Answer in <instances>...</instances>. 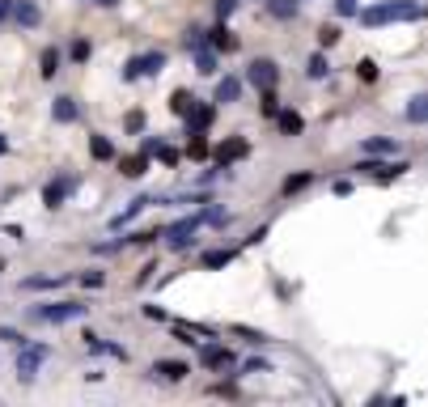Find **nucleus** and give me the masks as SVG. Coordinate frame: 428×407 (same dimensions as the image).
<instances>
[{"mask_svg": "<svg viewBox=\"0 0 428 407\" xmlns=\"http://www.w3.org/2000/svg\"><path fill=\"white\" fill-rule=\"evenodd\" d=\"M0 340H5V344H26V336L13 331V327H0Z\"/></svg>", "mask_w": 428, "mask_h": 407, "instance_id": "obj_41", "label": "nucleus"}, {"mask_svg": "<svg viewBox=\"0 0 428 407\" xmlns=\"http://www.w3.org/2000/svg\"><path fill=\"white\" fill-rule=\"evenodd\" d=\"M301 187H310V174H293V178H284V195H293V191H301Z\"/></svg>", "mask_w": 428, "mask_h": 407, "instance_id": "obj_32", "label": "nucleus"}, {"mask_svg": "<svg viewBox=\"0 0 428 407\" xmlns=\"http://www.w3.org/2000/svg\"><path fill=\"white\" fill-rule=\"evenodd\" d=\"M60 60H64L60 51H56V47H47V51H43V68H38V72H43V76H56V72H60Z\"/></svg>", "mask_w": 428, "mask_h": 407, "instance_id": "obj_27", "label": "nucleus"}, {"mask_svg": "<svg viewBox=\"0 0 428 407\" xmlns=\"http://www.w3.org/2000/svg\"><path fill=\"white\" fill-rule=\"evenodd\" d=\"M153 373H161L166 382H183V377L191 373V365H183V361H157V365H153Z\"/></svg>", "mask_w": 428, "mask_h": 407, "instance_id": "obj_16", "label": "nucleus"}, {"mask_svg": "<svg viewBox=\"0 0 428 407\" xmlns=\"http://www.w3.org/2000/svg\"><path fill=\"white\" fill-rule=\"evenodd\" d=\"M68 56L77 60V64H85V60H89V43H85V38H77V43H72V51H68Z\"/></svg>", "mask_w": 428, "mask_h": 407, "instance_id": "obj_34", "label": "nucleus"}, {"mask_svg": "<svg viewBox=\"0 0 428 407\" xmlns=\"http://www.w3.org/2000/svg\"><path fill=\"white\" fill-rule=\"evenodd\" d=\"M199 225H204V217H183V221H174V225L166 229L170 246H174V250H187V246L195 242V234H199Z\"/></svg>", "mask_w": 428, "mask_h": 407, "instance_id": "obj_3", "label": "nucleus"}, {"mask_svg": "<svg viewBox=\"0 0 428 407\" xmlns=\"http://www.w3.org/2000/svg\"><path fill=\"white\" fill-rule=\"evenodd\" d=\"M102 352H111L115 361H128V348H123V344H102Z\"/></svg>", "mask_w": 428, "mask_h": 407, "instance_id": "obj_44", "label": "nucleus"}, {"mask_svg": "<svg viewBox=\"0 0 428 407\" xmlns=\"http://www.w3.org/2000/svg\"><path fill=\"white\" fill-rule=\"evenodd\" d=\"M424 119H428V98L416 94V98H412V107H407V123H424Z\"/></svg>", "mask_w": 428, "mask_h": 407, "instance_id": "obj_23", "label": "nucleus"}, {"mask_svg": "<svg viewBox=\"0 0 428 407\" xmlns=\"http://www.w3.org/2000/svg\"><path fill=\"white\" fill-rule=\"evenodd\" d=\"M275 76H280L275 60H250V68H246V81L255 85V89H271V85H275Z\"/></svg>", "mask_w": 428, "mask_h": 407, "instance_id": "obj_5", "label": "nucleus"}, {"mask_svg": "<svg viewBox=\"0 0 428 407\" xmlns=\"http://www.w3.org/2000/svg\"><path fill=\"white\" fill-rule=\"evenodd\" d=\"M199 365H204V369H229L234 365V352L225 344H199Z\"/></svg>", "mask_w": 428, "mask_h": 407, "instance_id": "obj_7", "label": "nucleus"}, {"mask_svg": "<svg viewBox=\"0 0 428 407\" xmlns=\"http://www.w3.org/2000/svg\"><path fill=\"white\" fill-rule=\"evenodd\" d=\"M199 263H204V267H229L234 263V250H208Z\"/></svg>", "mask_w": 428, "mask_h": 407, "instance_id": "obj_26", "label": "nucleus"}, {"mask_svg": "<svg viewBox=\"0 0 428 407\" xmlns=\"http://www.w3.org/2000/svg\"><path fill=\"white\" fill-rule=\"evenodd\" d=\"M234 9H238V0H216V17H221V21H229Z\"/></svg>", "mask_w": 428, "mask_h": 407, "instance_id": "obj_38", "label": "nucleus"}, {"mask_svg": "<svg viewBox=\"0 0 428 407\" xmlns=\"http://www.w3.org/2000/svg\"><path fill=\"white\" fill-rule=\"evenodd\" d=\"M144 166H148V157H144V153H136V157L123 162V174H128V178H140V174H144Z\"/></svg>", "mask_w": 428, "mask_h": 407, "instance_id": "obj_28", "label": "nucleus"}, {"mask_svg": "<svg viewBox=\"0 0 428 407\" xmlns=\"http://www.w3.org/2000/svg\"><path fill=\"white\" fill-rule=\"evenodd\" d=\"M81 285H85V289H102V285H106V276H102V272H85V276H81Z\"/></svg>", "mask_w": 428, "mask_h": 407, "instance_id": "obj_37", "label": "nucleus"}, {"mask_svg": "<svg viewBox=\"0 0 428 407\" xmlns=\"http://www.w3.org/2000/svg\"><path fill=\"white\" fill-rule=\"evenodd\" d=\"M5 153H9V140H5V136H0V157H5Z\"/></svg>", "mask_w": 428, "mask_h": 407, "instance_id": "obj_46", "label": "nucleus"}, {"mask_svg": "<svg viewBox=\"0 0 428 407\" xmlns=\"http://www.w3.org/2000/svg\"><path fill=\"white\" fill-rule=\"evenodd\" d=\"M204 43H208L212 51H234V47H238V38H234V30H229V21H216L212 30H204Z\"/></svg>", "mask_w": 428, "mask_h": 407, "instance_id": "obj_10", "label": "nucleus"}, {"mask_svg": "<svg viewBox=\"0 0 428 407\" xmlns=\"http://www.w3.org/2000/svg\"><path fill=\"white\" fill-rule=\"evenodd\" d=\"M183 43H187V51H199V47H208V43H204V30H187V34H183Z\"/></svg>", "mask_w": 428, "mask_h": 407, "instance_id": "obj_33", "label": "nucleus"}, {"mask_svg": "<svg viewBox=\"0 0 428 407\" xmlns=\"http://www.w3.org/2000/svg\"><path fill=\"white\" fill-rule=\"evenodd\" d=\"M191 140H187V157H208V140H204V132H187Z\"/></svg>", "mask_w": 428, "mask_h": 407, "instance_id": "obj_22", "label": "nucleus"}, {"mask_svg": "<svg viewBox=\"0 0 428 407\" xmlns=\"http://www.w3.org/2000/svg\"><path fill=\"white\" fill-rule=\"evenodd\" d=\"M17 348H21V352H17V373L30 382L34 369L47 361V356H52V348H47V344H17Z\"/></svg>", "mask_w": 428, "mask_h": 407, "instance_id": "obj_4", "label": "nucleus"}, {"mask_svg": "<svg viewBox=\"0 0 428 407\" xmlns=\"http://www.w3.org/2000/svg\"><path fill=\"white\" fill-rule=\"evenodd\" d=\"M318 43H322V47H335V43H339V25H322V30H318Z\"/></svg>", "mask_w": 428, "mask_h": 407, "instance_id": "obj_31", "label": "nucleus"}, {"mask_svg": "<svg viewBox=\"0 0 428 407\" xmlns=\"http://www.w3.org/2000/svg\"><path fill=\"white\" fill-rule=\"evenodd\" d=\"M52 115H56V123H77V102H72V98H56L52 102Z\"/></svg>", "mask_w": 428, "mask_h": 407, "instance_id": "obj_15", "label": "nucleus"}, {"mask_svg": "<svg viewBox=\"0 0 428 407\" xmlns=\"http://www.w3.org/2000/svg\"><path fill=\"white\" fill-rule=\"evenodd\" d=\"M250 153V144L242 140V136H234V140H225V144H216V162H221V170H229L234 162H242Z\"/></svg>", "mask_w": 428, "mask_h": 407, "instance_id": "obj_8", "label": "nucleus"}, {"mask_svg": "<svg viewBox=\"0 0 428 407\" xmlns=\"http://www.w3.org/2000/svg\"><path fill=\"white\" fill-rule=\"evenodd\" d=\"M195 68L204 72V76H212V72H216V51H212V47H199V51H195Z\"/></svg>", "mask_w": 428, "mask_h": 407, "instance_id": "obj_19", "label": "nucleus"}, {"mask_svg": "<svg viewBox=\"0 0 428 407\" xmlns=\"http://www.w3.org/2000/svg\"><path fill=\"white\" fill-rule=\"evenodd\" d=\"M191 107H195V98H191L187 89H174V98H170V111H174V115H187Z\"/></svg>", "mask_w": 428, "mask_h": 407, "instance_id": "obj_25", "label": "nucleus"}, {"mask_svg": "<svg viewBox=\"0 0 428 407\" xmlns=\"http://www.w3.org/2000/svg\"><path fill=\"white\" fill-rule=\"evenodd\" d=\"M234 336H242L250 344H267V336H263V331H255V327H234Z\"/></svg>", "mask_w": 428, "mask_h": 407, "instance_id": "obj_30", "label": "nucleus"}, {"mask_svg": "<svg viewBox=\"0 0 428 407\" xmlns=\"http://www.w3.org/2000/svg\"><path fill=\"white\" fill-rule=\"evenodd\" d=\"M9 5H13V0H0V21H5V17H9Z\"/></svg>", "mask_w": 428, "mask_h": 407, "instance_id": "obj_45", "label": "nucleus"}, {"mask_svg": "<svg viewBox=\"0 0 428 407\" xmlns=\"http://www.w3.org/2000/svg\"><path fill=\"white\" fill-rule=\"evenodd\" d=\"M81 340H85V348H89V352H102V344H106L102 336H93V331H85V336H81Z\"/></svg>", "mask_w": 428, "mask_h": 407, "instance_id": "obj_42", "label": "nucleus"}, {"mask_svg": "<svg viewBox=\"0 0 428 407\" xmlns=\"http://www.w3.org/2000/svg\"><path fill=\"white\" fill-rule=\"evenodd\" d=\"M166 68V51H144L123 64V81H136V76H157Z\"/></svg>", "mask_w": 428, "mask_h": 407, "instance_id": "obj_2", "label": "nucleus"}, {"mask_svg": "<svg viewBox=\"0 0 428 407\" xmlns=\"http://www.w3.org/2000/svg\"><path fill=\"white\" fill-rule=\"evenodd\" d=\"M263 94V115H275V111H280V98H275L271 89H259Z\"/></svg>", "mask_w": 428, "mask_h": 407, "instance_id": "obj_36", "label": "nucleus"}, {"mask_svg": "<svg viewBox=\"0 0 428 407\" xmlns=\"http://www.w3.org/2000/svg\"><path fill=\"white\" fill-rule=\"evenodd\" d=\"M361 153H365V157H394L398 140H390V136H369V140H361Z\"/></svg>", "mask_w": 428, "mask_h": 407, "instance_id": "obj_12", "label": "nucleus"}, {"mask_svg": "<svg viewBox=\"0 0 428 407\" xmlns=\"http://www.w3.org/2000/svg\"><path fill=\"white\" fill-rule=\"evenodd\" d=\"M420 5L416 0H386V5H373L361 13V25H369V30H377V25H386V21H420Z\"/></svg>", "mask_w": 428, "mask_h": 407, "instance_id": "obj_1", "label": "nucleus"}, {"mask_svg": "<svg viewBox=\"0 0 428 407\" xmlns=\"http://www.w3.org/2000/svg\"><path fill=\"white\" fill-rule=\"evenodd\" d=\"M212 98L221 102V107H229V102H238V98H242V81H238V76H221Z\"/></svg>", "mask_w": 428, "mask_h": 407, "instance_id": "obj_13", "label": "nucleus"}, {"mask_svg": "<svg viewBox=\"0 0 428 407\" xmlns=\"http://www.w3.org/2000/svg\"><path fill=\"white\" fill-rule=\"evenodd\" d=\"M89 153H93L98 162H111V157H115V144H111L106 136H89Z\"/></svg>", "mask_w": 428, "mask_h": 407, "instance_id": "obj_20", "label": "nucleus"}, {"mask_svg": "<svg viewBox=\"0 0 428 407\" xmlns=\"http://www.w3.org/2000/svg\"><path fill=\"white\" fill-rule=\"evenodd\" d=\"M267 369H271V365H267V361H259V356H255V361H246V365H242V373H267Z\"/></svg>", "mask_w": 428, "mask_h": 407, "instance_id": "obj_43", "label": "nucleus"}, {"mask_svg": "<svg viewBox=\"0 0 428 407\" xmlns=\"http://www.w3.org/2000/svg\"><path fill=\"white\" fill-rule=\"evenodd\" d=\"M81 314H85V305H77V301H52V305L38 310V318H47V322H72Z\"/></svg>", "mask_w": 428, "mask_h": 407, "instance_id": "obj_6", "label": "nucleus"}, {"mask_svg": "<svg viewBox=\"0 0 428 407\" xmlns=\"http://www.w3.org/2000/svg\"><path fill=\"white\" fill-rule=\"evenodd\" d=\"M306 76H310V81H322V76H331V64H326V56H310Z\"/></svg>", "mask_w": 428, "mask_h": 407, "instance_id": "obj_21", "label": "nucleus"}, {"mask_svg": "<svg viewBox=\"0 0 428 407\" xmlns=\"http://www.w3.org/2000/svg\"><path fill=\"white\" fill-rule=\"evenodd\" d=\"M64 285V276H30V280H21V289H60Z\"/></svg>", "mask_w": 428, "mask_h": 407, "instance_id": "obj_24", "label": "nucleus"}, {"mask_svg": "<svg viewBox=\"0 0 428 407\" xmlns=\"http://www.w3.org/2000/svg\"><path fill=\"white\" fill-rule=\"evenodd\" d=\"M123 127H128V132H144V115H140V111H132L128 119H123Z\"/></svg>", "mask_w": 428, "mask_h": 407, "instance_id": "obj_40", "label": "nucleus"}, {"mask_svg": "<svg viewBox=\"0 0 428 407\" xmlns=\"http://www.w3.org/2000/svg\"><path fill=\"white\" fill-rule=\"evenodd\" d=\"M357 76H361V81H373V76H377V64H373V60H361V64H357Z\"/></svg>", "mask_w": 428, "mask_h": 407, "instance_id": "obj_39", "label": "nucleus"}, {"mask_svg": "<svg viewBox=\"0 0 428 407\" xmlns=\"http://www.w3.org/2000/svg\"><path fill=\"white\" fill-rule=\"evenodd\" d=\"M9 13H13V21L21 25V30H34V25L43 21V13H38V5H34V0H21V5H9Z\"/></svg>", "mask_w": 428, "mask_h": 407, "instance_id": "obj_11", "label": "nucleus"}, {"mask_svg": "<svg viewBox=\"0 0 428 407\" xmlns=\"http://www.w3.org/2000/svg\"><path fill=\"white\" fill-rule=\"evenodd\" d=\"M275 123H280L284 136H301V127H306V119H301L297 111H275Z\"/></svg>", "mask_w": 428, "mask_h": 407, "instance_id": "obj_17", "label": "nucleus"}, {"mask_svg": "<svg viewBox=\"0 0 428 407\" xmlns=\"http://www.w3.org/2000/svg\"><path fill=\"white\" fill-rule=\"evenodd\" d=\"M72 187H77V178H52V183L43 187V204H47V208H60Z\"/></svg>", "mask_w": 428, "mask_h": 407, "instance_id": "obj_9", "label": "nucleus"}, {"mask_svg": "<svg viewBox=\"0 0 428 407\" xmlns=\"http://www.w3.org/2000/svg\"><path fill=\"white\" fill-rule=\"evenodd\" d=\"M301 9V0H267V13L271 17H280V21H293Z\"/></svg>", "mask_w": 428, "mask_h": 407, "instance_id": "obj_18", "label": "nucleus"}, {"mask_svg": "<svg viewBox=\"0 0 428 407\" xmlns=\"http://www.w3.org/2000/svg\"><path fill=\"white\" fill-rule=\"evenodd\" d=\"M204 221H208V225H216V229H225V225H229V212H225V208H216V204H212V208L204 212Z\"/></svg>", "mask_w": 428, "mask_h": 407, "instance_id": "obj_29", "label": "nucleus"}, {"mask_svg": "<svg viewBox=\"0 0 428 407\" xmlns=\"http://www.w3.org/2000/svg\"><path fill=\"white\" fill-rule=\"evenodd\" d=\"M148 204H153V199H148V195H140V199H132V204H128V208H123V212H119V217L111 221V229H123V225H132V221H136V217H140V212L148 208Z\"/></svg>", "mask_w": 428, "mask_h": 407, "instance_id": "obj_14", "label": "nucleus"}, {"mask_svg": "<svg viewBox=\"0 0 428 407\" xmlns=\"http://www.w3.org/2000/svg\"><path fill=\"white\" fill-rule=\"evenodd\" d=\"M335 13H339V17H357L361 5H357V0H335Z\"/></svg>", "mask_w": 428, "mask_h": 407, "instance_id": "obj_35", "label": "nucleus"}]
</instances>
